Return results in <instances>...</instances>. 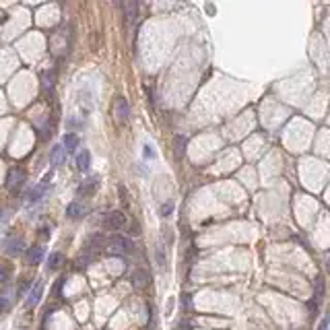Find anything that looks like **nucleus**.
<instances>
[{
    "mask_svg": "<svg viewBox=\"0 0 330 330\" xmlns=\"http://www.w3.org/2000/svg\"><path fill=\"white\" fill-rule=\"evenodd\" d=\"M130 237H138L141 235V223H138V219H132V223L128 225V231H126Z\"/></svg>",
    "mask_w": 330,
    "mask_h": 330,
    "instance_id": "nucleus-18",
    "label": "nucleus"
},
{
    "mask_svg": "<svg viewBox=\"0 0 330 330\" xmlns=\"http://www.w3.org/2000/svg\"><path fill=\"white\" fill-rule=\"evenodd\" d=\"M122 9H124V19H126V23H134V21H136V3H124Z\"/></svg>",
    "mask_w": 330,
    "mask_h": 330,
    "instance_id": "nucleus-16",
    "label": "nucleus"
},
{
    "mask_svg": "<svg viewBox=\"0 0 330 330\" xmlns=\"http://www.w3.org/2000/svg\"><path fill=\"white\" fill-rule=\"evenodd\" d=\"M42 295H44V281H36L31 285L29 293H27V299H25V307L31 309V307H36L42 299Z\"/></svg>",
    "mask_w": 330,
    "mask_h": 330,
    "instance_id": "nucleus-5",
    "label": "nucleus"
},
{
    "mask_svg": "<svg viewBox=\"0 0 330 330\" xmlns=\"http://www.w3.org/2000/svg\"><path fill=\"white\" fill-rule=\"evenodd\" d=\"M165 260H167V256H165V248L159 244V246H157V264H159V266H165Z\"/></svg>",
    "mask_w": 330,
    "mask_h": 330,
    "instance_id": "nucleus-21",
    "label": "nucleus"
},
{
    "mask_svg": "<svg viewBox=\"0 0 330 330\" xmlns=\"http://www.w3.org/2000/svg\"><path fill=\"white\" fill-rule=\"evenodd\" d=\"M106 248L110 254H132L134 252V244L124 237H112Z\"/></svg>",
    "mask_w": 330,
    "mask_h": 330,
    "instance_id": "nucleus-3",
    "label": "nucleus"
},
{
    "mask_svg": "<svg viewBox=\"0 0 330 330\" xmlns=\"http://www.w3.org/2000/svg\"><path fill=\"white\" fill-rule=\"evenodd\" d=\"M44 258V248L42 246H31L27 248V262L29 264H40Z\"/></svg>",
    "mask_w": 330,
    "mask_h": 330,
    "instance_id": "nucleus-11",
    "label": "nucleus"
},
{
    "mask_svg": "<svg viewBox=\"0 0 330 330\" xmlns=\"http://www.w3.org/2000/svg\"><path fill=\"white\" fill-rule=\"evenodd\" d=\"M64 149H62V145H56V147H52V151H50V163L54 165V167H58L62 161H64Z\"/></svg>",
    "mask_w": 330,
    "mask_h": 330,
    "instance_id": "nucleus-13",
    "label": "nucleus"
},
{
    "mask_svg": "<svg viewBox=\"0 0 330 330\" xmlns=\"http://www.w3.org/2000/svg\"><path fill=\"white\" fill-rule=\"evenodd\" d=\"M62 149H64V153L77 151V149H79V136H77L75 132L64 134V138H62Z\"/></svg>",
    "mask_w": 330,
    "mask_h": 330,
    "instance_id": "nucleus-9",
    "label": "nucleus"
},
{
    "mask_svg": "<svg viewBox=\"0 0 330 330\" xmlns=\"http://www.w3.org/2000/svg\"><path fill=\"white\" fill-rule=\"evenodd\" d=\"M9 309H11V301H9V297H5V295H0V316L7 314Z\"/></svg>",
    "mask_w": 330,
    "mask_h": 330,
    "instance_id": "nucleus-22",
    "label": "nucleus"
},
{
    "mask_svg": "<svg viewBox=\"0 0 330 330\" xmlns=\"http://www.w3.org/2000/svg\"><path fill=\"white\" fill-rule=\"evenodd\" d=\"M99 188V180L97 178H89V180H85L79 188H77V196L79 198H89L95 194V190Z\"/></svg>",
    "mask_w": 330,
    "mask_h": 330,
    "instance_id": "nucleus-7",
    "label": "nucleus"
},
{
    "mask_svg": "<svg viewBox=\"0 0 330 330\" xmlns=\"http://www.w3.org/2000/svg\"><path fill=\"white\" fill-rule=\"evenodd\" d=\"M91 167V153L87 151V149H83L79 155H77V169L79 171H87Z\"/></svg>",
    "mask_w": 330,
    "mask_h": 330,
    "instance_id": "nucleus-10",
    "label": "nucleus"
},
{
    "mask_svg": "<svg viewBox=\"0 0 330 330\" xmlns=\"http://www.w3.org/2000/svg\"><path fill=\"white\" fill-rule=\"evenodd\" d=\"M171 208H173V206H171V202H167V204H163V206H161V213H163V217L171 213Z\"/></svg>",
    "mask_w": 330,
    "mask_h": 330,
    "instance_id": "nucleus-23",
    "label": "nucleus"
},
{
    "mask_svg": "<svg viewBox=\"0 0 330 330\" xmlns=\"http://www.w3.org/2000/svg\"><path fill=\"white\" fill-rule=\"evenodd\" d=\"M124 225H126V215L122 211H110L106 215V227L108 229L116 231V229H122Z\"/></svg>",
    "mask_w": 330,
    "mask_h": 330,
    "instance_id": "nucleus-6",
    "label": "nucleus"
},
{
    "mask_svg": "<svg viewBox=\"0 0 330 330\" xmlns=\"http://www.w3.org/2000/svg\"><path fill=\"white\" fill-rule=\"evenodd\" d=\"M46 190H48V178L42 182V184H38L36 188L29 192V202H40L42 200V196L46 194Z\"/></svg>",
    "mask_w": 330,
    "mask_h": 330,
    "instance_id": "nucleus-12",
    "label": "nucleus"
},
{
    "mask_svg": "<svg viewBox=\"0 0 330 330\" xmlns=\"http://www.w3.org/2000/svg\"><path fill=\"white\" fill-rule=\"evenodd\" d=\"M11 266L9 264H0V283H7L11 279Z\"/></svg>",
    "mask_w": 330,
    "mask_h": 330,
    "instance_id": "nucleus-19",
    "label": "nucleus"
},
{
    "mask_svg": "<svg viewBox=\"0 0 330 330\" xmlns=\"http://www.w3.org/2000/svg\"><path fill=\"white\" fill-rule=\"evenodd\" d=\"M62 264H64V256L60 252L50 254V258H48V270H58Z\"/></svg>",
    "mask_w": 330,
    "mask_h": 330,
    "instance_id": "nucleus-15",
    "label": "nucleus"
},
{
    "mask_svg": "<svg viewBox=\"0 0 330 330\" xmlns=\"http://www.w3.org/2000/svg\"><path fill=\"white\" fill-rule=\"evenodd\" d=\"M114 120L116 124L120 126H126L128 120H130V106H128V99L126 97H116L114 99Z\"/></svg>",
    "mask_w": 330,
    "mask_h": 330,
    "instance_id": "nucleus-1",
    "label": "nucleus"
},
{
    "mask_svg": "<svg viewBox=\"0 0 330 330\" xmlns=\"http://www.w3.org/2000/svg\"><path fill=\"white\" fill-rule=\"evenodd\" d=\"M25 184V171L21 167H13L9 169V176H7V188H9V192H19V190L23 188Z\"/></svg>",
    "mask_w": 330,
    "mask_h": 330,
    "instance_id": "nucleus-2",
    "label": "nucleus"
},
{
    "mask_svg": "<svg viewBox=\"0 0 330 330\" xmlns=\"http://www.w3.org/2000/svg\"><path fill=\"white\" fill-rule=\"evenodd\" d=\"M173 155H176V159H182L186 155V138L184 136H173Z\"/></svg>",
    "mask_w": 330,
    "mask_h": 330,
    "instance_id": "nucleus-14",
    "label": "nucleus"
},
{
    "mask_svg": "<svg viewBox=\"0 0 330 330\" xmlns=\"http://www.w3.org/2000/svg\"><path fill=\"white\" fill-rule=\"evenodd\" d=\"M145 157H153V151H151V147H149V145L145 147Z\"/></svg>",
    "mask_w": 330,
    "mask_h": 330,
    "instance_id": "nucleus-24",
    "label": "nucleus"
},
{
    "mask_svg": "<svg viewBox=\"0 0 330 330\" xmlns=\"http://www.w3.org/2000/svg\"><path fill=\"white\" fill-rule=\"evenodd\" d=\"M85 213H87V208H85V204H83V202H77V200H75V202H71V204L66 206V217L71 219V221L81 219Z\"/></svg>",
    "mask_w": 330,
    "mask_h": 330,
    "instance_id": "nucleus-8",
    "label": "nucleus"
},
{
    "mask_svg": "<svg viewBox=\"0 0 330 330\" xmlns=\"http://www.w3.org/2000/svg\"><path fill=\"white\" fill-rule=\"evenodd\" d=\"M316 299L320 301L322 299V295H324V279H322V276H318V279H316Z\"/></svg>",
    "mask_w": 330,
    "mask_h": 330,
    "instance_id": "nucleus-20",
    "label": "nucleus"
},
{
    "mask_svg": "<svg viewBox=\"0 0 330 330\" xmlns=\"http://www.w3.org/2000/svg\"><path fill=\"white\" fill-rule=\"evenodd\" d=\"M7 252L11 256H19L23 252V241L21 239H9L7 241Z\"/></svg>",
    "mask_w": 330,
    "mask_h": 330,
    "instance_id": "nucleus-17",
    "label": "nucleus"
},
{
    "mask_svg": "<svg viewBox=\"0 0 330 330\" xmlns=\"http://www.w3.org/2000/svg\"><path fill=\"white\" fill-rule=\"evenodd\" d=\"M149 283H151V276H149V272H147L145 268H134V270L130 272V285H132L136 291L147 289Z\"/></svg>",
    "mask_w": 330,
    "mask_h": 330,
    "instance_id": "nucleus-4",
    "label": "nucleus"
}]
</instances>
